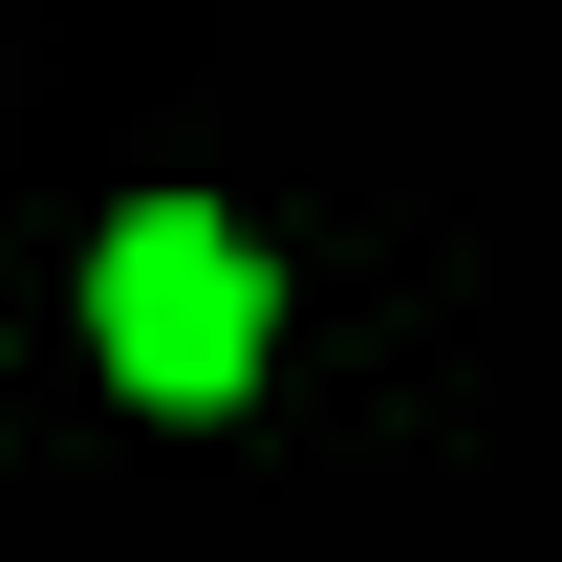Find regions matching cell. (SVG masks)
<instances>
[{
	"instance_id": "6da1fadb",
	"label": "cell",
	"mask_w": 562,
	"mask_h": 562,
	"mask_svg": "<svg viewBox=\"0 0 562 562\" xmlns=\"http://www.w3.org/2000/svg\"><path fill=\"white\" fill-rule=\"evenodd\" d=\"M87 325H109V368H131L151 412H216V390H238V347H260V260H238L216 216H109Z\"/></svg>"
}]
</instances>
